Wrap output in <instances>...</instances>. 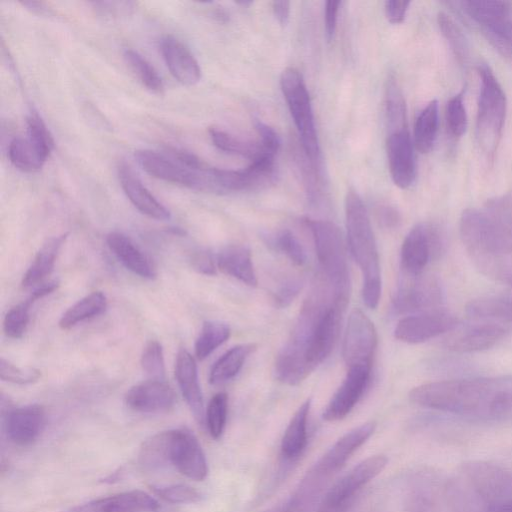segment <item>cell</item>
<instances>
[{"instance_id": "57", "label": "cell", "mask_w": 512, "mask_h": 512, "mask_svg": "<svg viewBox=\"0 0 512 512\" xmlns=\"http://www.w3.org/2000/svg\"><path fill=\"white\" fill-rule=\"evenodd\" d=\"M272 10L279 24L285 26L288 23L290 17V2L273 1Z\"/></svg>"}, {"instance_id": "59", "label": "cell", "mask_w": 512, "mask_h": 512, "mask_svg": "<svg viewBox=\"0 0 512 512\" xmlns=\"http://www.w3.org/2000/svg\"><path fill=\"white\" fill-rule=\"evenodd\" d=\"M505 282H507L512 287V270L510 271V273L506 277Z\"/></svg>"}, {"instance_id": "35", "label": "cell", "mask_w": 512, "mask_h": 512, "mask_svg": "<svg viewBox=\"0 0 512 512\" xmlns=\"http://www.w3.org/2000/svg\"><path fill=\"white\" fill-rule=\"evenodd\" d=\"M106 498L109 512H155L159 502L150 494L141 490H131Z\"/></svg>"}, {"instance_id": "19", "label": "cell", "mask_w": 512, "mask_h": 512, "mask_svg": "<svg viewBox=\"0 0 512 512\" xmlns=\"http://www.w3.org/2000/svg\"><path fill=\"white\" fill-rule=\"evenodd\" d=\"M175 400V393L165 380H146L134 385L125 394L126 405L140 413L169 411L175 405Z\"/></svg>"}, {"instance_id": "5", "label": "cell", "mask_w": 512, "mask_h": 512, "mask_svg": "<svg viewBox=\"0 0 512 512\" xmlns=\"http://www.w3.org/2000/svg\"><path fill=\"white\" fill-rule=\"evenodd\" d=\"M304 223L314 241L320 268L318 274L330 284L337 296L349 299L350 275L341 230L326 220L306 218Z\"/></svg>"}, {"instance_id": "46", "label": "cell", "mask_w": 512, "mask_h": 512, "mask_svg": "<svg viewBox=\"0 0 512 512\" xmlns=\"http://www.w3.org/2000/svg\"><path fill=\"white\" fill-rule=\"evenodd\" d=\"M446 126L454 138L461 137L467 128V114L462 94L450 98L445 109Z\"/></svg>"}, {"instance_id": "10", "label": "cell", "mask_w": 512, "mask_h": 512, "mask_svg": "<svg viewBox=\"0 0 512 512\" xmlns=\"http://www.w3.org/2000/svg\"><path fill=\"white\" fill-rule=\"evenodd\" d=\"M443 301L444 290L436 276L404 275L393 299V309L400 314H416L440 308Z\"/></svg>"}, {"instance_id": "26", "label": "cell", "mask_w": 512, "mask_h": 512, "mask_svg": "<svg viewBox=\"0 0 512 512\" xmlns=\"http://www.w3.org/2000/svg\"><path fill=\"white\" fill-rule=\"evenodd\" d=\"M218 268L225 274L245 283L257 285L251 252L243 245H231L222 249L216 260Z\"/></svg>"}, {"instance_id": "23", "label": "cell", "mask_w": 512, "mask_h": 512, "mask_svg": "<svg viewBox=\"0 0 512 512\" xmlns=\"http://www.w3.org/2000/svg\"><path fill=\"white\" fill-rule=\"evenodd\" d=\"M175 377L189 409L195 419L203 424L205 422V411L197 365L194 357L185 349H180L177 353Z\"/></svg>"}, {"instance_id": "16", "label": "cell", "mask_w": 512, "mask_h": 512, "mask_svg": "<svg viewBox=\"0 0 512 512\" xmlns=\"http://www.w3.org/2000/svg\"><path fill=\"white\" fill-rule=\"evenodd\" d=\"M370 373L371 366L348 367L343 382L323 411L322 418L328 422L345 418L364 394Z\"/></svg>"}, {"instance_id": "27", "label": "cell", "mask_w": 512, "mask_h": 512, "mask_svg": "<svg viewBox=\"0 0 512 512\" xmlns=\"http://www.w3.org/2000/svg\"><path fill=\"white\" fill-rule=\"evenodd\" d=\"M67 236V233L53 236L42 244L31 265L23 275L21 284L24 288L42 284L43 280L50 275L60 248Z\"/></svg>"}, {"instance_id": "37", "label": "cell", "mask_w": 512, "mask_h": 512, "mask_svg": "<svg viewBox=\"0 0 512 512\" xmlns=\"http://www.w3.org/2000/svg\"><path fill=\"white\" fill-rule=\"evenodd\" d=\"M8 157L14 167L27 173L40 170L45 163L27 137H16L9 143Z\"/></svg>"}, {"instance_id": "33", "label": "cell", "mask_w": 512, "mask_h": 512, "mask_svg": "<svg viewBox=\"0 0 512 512\" xmlns=\"http://www.w3.org/2000/svg\"><path fill=\"white\" fill-rule=\"evenodd\" d=\"M439 124L437 100L430 101L419 113L414 125V146L422 154L429 153L436 141Z\"/></svg>"}, {"instance_id": "50", "label": "cell", "mask_w": 512, "mask_h": 512, "mask_svg": "<svg viewBox=\"0 0 512 512\" xmlns=\"http://www.w3.org/2000/svg\"><path fill=\"white\" fill-rule=\"evenodd\" d=\"M254 126L263 147L270 153L277 155L281 142L276 131L271 126L258 119H256Z\"/></svg>"}, {"instance_id": "32", "label": "cell", "mask_w": 512, "mask_h": 512, "mask_svg": "<svg viewBox=\"0 0 512 512\" xmlns=\"http://www.w3.org/2000/svg\"><path fill=\"white\" fill-rule=\"evenodd\" d=\"M107 307V298L101 291H94L69 307L59 320V327L68 330L77 324L102 314Z\"/></svg>"}, {"instance_id": "7", "label": "cell", "mask_w": 512, "mask_h": 512, "mask_svg": "<svg viewBox=\"0 0 512 512\" xmlns=\"http://www.w3.org/2000/svg\"><path fill=\"white\" fill-rule=\"evenodd\" d=\"M280 87L304 153L311 164L317 166L320 162V145L309 92L302 74L293 67L284 69L280 76Z\"/></svg>"}, {"instance_id": "9", "label": "cell", "mask_w": 512, "mask_h": 512, "mask_svg": "<svg viewBox=\"0 0 512 512\" xmlns=\"http://www.w3.org/2000/svg\"><path fill=\"white\" fill-rule=\"evenodd\" d=\"M445 249V237L440 227L424 222L415 225L406 235L400 252L404 275L417 276L427 264L439 258Z\"/></svg>"}, {"instance_id": "51", "label": "cell", "mask_w": 512, "mask_h": 512, "mask_svg": "<svg viewBox=\"0 0 512 512\" xmlns=\"http://www.w3.org/2000/svg\"><path fill=\"white\" fill-rule=\"evenodd\" d=\"M190 262L197 272L204 275H214L216 273L215 261L211 253L207 250H197L191 254Z\"/></svg>"}, {"instance_id": "44", "label": "cell", "mask_w": 512, "mask_h": 512, "mask_svg": "<svg viewBox=\"0 0 512 512\" xmlns=\"http://www.w3.org/2000/svg\"><path fill=\"white\" fill-rule=\"evenodd\" d=\"M271 245L283 253L293 264L303 266L306 261L305 250L298 238L288 229L276 233L271 240Z\"/></svg>"}, {"instance_id": "58", "label": "cell", "mask_w": 512, "mask_h": 512, "mask_svg": "<svg viewBox=\"0 0 512 512\" xmlns=\"http://www.w3.org/2000/svg\"><path fill=\"white\" fill-rule=\"evenodd\" d=\"M502 33L505 35L508 42L512 46V21L506 25Z\"/></svg>"}, {"instance_id": "55", "label": "cell", "mask_w": 512, "mask_h": 512, "mask_svg": "<svg viewBox=\"0 0 512 512\" xmlns=\"http://www.w3.org/2000/svg\"><path fill=\"white\" fill-rule=\"evenodd\" d=\"M377 218L381 225L388 229L395 228L400 223L399 212L389 205H383L377 209Z\"/></svg>"}, {"instance_id": "4", "label": "cell", "mask_w": 512, "mask_h": 512, "mask_svg": "<svg viewBox=\"0 0 512 512\" xmlns=\"http://www.w3.org/2000/svg\"><path fill=\"white\" fill-rule=\"evenodd\" d=\"M357 449V441L350 435H343L306 472L292 494L268 512H308Z\"/></svg>"}, {"instance_id": "45", "label": "cell", "mask_w": 512, "mask_h": 512, "mask_svg": "<svg viewBox=\"0 0 512 512\" xmlns=\"http://www.w3.org/2000/svg\"><path fill=\"white\" fill-rule=\"evenodd\" d=\"M141 366L150 379L165 380L164 354L158 341L150 340L145 345L141 354Z\"/></svg>"}, {"instance_id": "12", "label": "cell", "mask_w": 512, "mask_h": 512, "mask_svg": "<svg viewBox=\"0 0 512 512\" xmlns=\"http://www.w3.org/2000/svg\"><path fill=\"white\" fill-rule=\"evenodd\" d=\"M348 300L337 298L318 314L309 338L307 362L312 370L332 352L341 328Z\"/></svg>"}, {"instance_id": "14", "label": "cell", "mask_w": 512, "mask_h": 512, "mask_svg": "<svg viewBox=\"0 0 512 512\" xmlns=\"http://www.w3.org/2000/svg\"><path fill=\"white\" fill-rule=\"evenodd\" d=\"M458 319L451 312L437 308L406 316L397 323L394 335L406 343H422L457 327Z\"/></svg>"}, {"instance_id": "39", "label": "cell", "mask_w": 512, "mask_h": 512, "mask_svg": "<svg viewBox=\"0 0 512 512\" xmlns=\"http://www.w3.org/2000/svg\"><path fill=\"white\" fill-rule=\"evenodd\" d=\"M385 109L390 132L407 129L405 101L394 79H390L388 82Z\"/></svg>"}, {"instance_id": "25", "label": "cell", "mask_w": 512, "mask_h": 512, "mask_svg": "<svg viewBox=\"0 0 512 512\" xmlns=\"http://www.w3.org/2000/svg\"><path fill=\"white\" fill-rule=\"evenodd\" d=\"M462 10L480 28L501 32L512 21V4L506 1H462Z\"/></svg>"}, {"instance_id": "40", "label": "cell", "mask_w": 512, "mask_h": 512, "mask_svg": "<svg viewBox=\"0 0 512 512\" xmlns=\"http://www.w3.org/2000/svg\"><path fill=\"white\" fill-rule=\"evenodd\" d=\"M26 124V137L46 162L54 148V140L50 131L42 118L34 111L27 116Z\"/></svg>"}, {"instance_id": "6", "label": "cell", "mask_w": 512, "mask_h": 512, "mask_svg": "<svg viewBox=\"0 0 512 512\" xmlns=\"http://www.w3.org/2000/svg\"><path fill=\"white\" fill-rule=\"evenodd\" d=\"M478 73L480 92L476 137L485 156L493 159L502 136L507 108L506 96L489 66L481 64Z\"/></svg>"}, {"instance_id": "28", "label": "cell", "mask_w": 512, "mask_h": 512, "mask_svg": "<svg viewBox=\"0 0 512 512\" xmlns=\"http://www.w3.org/2000/svg\"><path fill=\"white\" fill-rule=\"evenodd\" d=\"M209 135L217 149L228 154L247 158L251 162L263 157H276V155L267 151L259 140L243 139L216 127L209 129Z\"/></svg>"}, {"instance_id": "31", "label": "cell", "mask_w": 512, "mask_h": 512, "mask_svg": "<svg viewBox=\"0 0 512 512\" xmlns=\"http://www.w3.org/2000/svg\"><path fill=\"white\" fill-rule=\"evenodd\" d=\"M255 349L256 345L252 343L232 347L213 364L209 382L212 385H219L235 377Z\"/></svg>"}, {"instance_id": "18", "label": "cell", "mask_w": 512, "mask_h": 512, "mask_svg": "<svg viewBox=\"0 0 512 512\" xmlns=\"http://www.w3.org/2000/svg\"><path fill=\"white\" fill-rule=\"evenodd\" d=\"M506 330L497 323L483 322L453 329L444 339L447 349L458 353L481 351L492 347Z\"/></svg>"}, {"instance_id": "24", "label": "cell", "mask_w": 512, "mask_h": 512, "mask_svg": "<svg viewBox=\"0 0 512 512\" xmlns=\"http://www.w3.org/2000/svg\"><path fill=\"white\" fill-rule=\"evenodd\" d=\"M106 243L128 270L145 279L156 278L157 270L154 263L129 236L121 232H111L106 237Z\"/></svg>"}, {"instance_id": "8", "label": "cell", "mask_w": 512, "mask_h": 512, "mask_svg": "<svg viewBox=\"0 0 512 512\" xmlns=\"http://www.w3.org/2000/svg\"><path fill=\"white\" fill-rule=\"evenodd\" d=\"M385 455H373L354 466L323 496L316 512H347L363 487L387 465Z\"/></svg>"}, {"instance_id": "54", "label": "cell", "mask_w": 512, "mask_h": 512, "mask_svg": "<svg viewBox=\"0 0 512 512\" xmlns=\"http://www.w3.org/2000/svg\"><path fill=\"white\" fill-rule=\"evenodd\" d=\"M341 5L340 1H327L325 3V32L328 40H331L334 36L336 26H337V18L339 6Z\"/></svg>"}, {"instance_id": "13", "label": "cell", "mask_w": 512, "mask_h": 512, "mask_svg": "<svg viewBox=\"0 0 512 512\" xmlns=\"http://www.w3.org/2000/svg\"><path fill=\"white\" fill-rule=\"evenodd\" d=\"M376 346L377 333L373 323L361 310H353L343 340L344 362L348 367L371 366Z\"/></svg>"}, {"instance_id": "48", "label": "cell", "mask_w": 512, "mask_h": 512, "mask_svg": "<svg viewBox=\"0 0 512 512\" xmlns=\"http://www.w3.org/2000/svg\"><path fill=\"white\" fill-rule=\"evenodd\" d=\"M40 376L41 373L36 368L19 367L3 357L0 360V378L3 381L25 385L38 381Z\"/></svg>"}, {"instance_id": "53", "label": "cell", "mask_w": 512, "mask_h": 512, "mask_svg": "<svg viewBox=\"0 0 512 512\" xmlns=\"http://www.w3.org/2000/svg\"><path fill=\"white\" fill-rule=\"evenodd\" d=\"M94 5L103 17H116L127 14L132 9L130 2H96Z\"/></svg>"}, {"instance_id": "30", "label": "cell", "mask_w": 512, "mask_h": 512, "mask_svg": "<svg viewBox=\"0 0 512 512\" xmlns=\"http://www.w3.org/2000/svg\"><path fill=\"white\" fill-rule=\"evenodd\" d=\"M311 400L303 402L291 418L281 440V453L286 459L298 457L307 444V419Z\"/></svg>"}, {"instance_id": "22", "label": "cell", "mask_w": 512, "mask_h": 512, "mask_svg": "<svg viewBox=\"0 0 512 512\" xmlns=\"http://www.w3.org/2000/svg\"><path fill=\"white\" fill-rule=\"evenodd\" d=\"M118 178L125 195L138 211L156 220L170 219L169 210L145 187L128 164L119 165Z\"/></svg>"}, {"instance_id": "1", "label": "cell", "mask_w": 512, "mask_h": 512, "mask_svg": "<svg viewBox=\"0 0 512 512\" xmlns=\"http://www.w3.org/2000/svg\"><path fill=\"white\" fill-rule=\"evenodd\" d=\"M409 399L464 418L497 420L512 414V375L426 383L414 387Z\"/></svg>"}, {"instance_id": "36", "label": "cell", "mask_w": 512, "mask_h": 512, "mask_svg": "<svg viewBox=\"0 0 512 512\" xmlns=\"http://www.w3.org/2000/svg\"><path fill=\"white\" fill-rule=\"evenodd\" d=\"M230 333L229 325L222 321L204 322L194 345L196 357L199 360L207 358L229 338Z\"/></svg>"}, {"instance_id": "41", "label": "cell", "mask_w": 512, "mask_h": 512, "mask_svg": "<svg viewBox=\"0 0 512 512\" xmlns=\"http://www.w3.org/2000/svg\"><path fill=\"white\" fill-rule=\"evenodd\" d=\"M438 25L457 60L465 64L469 59L467 39L453 19L444 12L438 14Z\"/></svg>"}, {"instance_id": "38", "label": "cell", "mask_w": 512, "mask_h": 512, "mask_svg": "<svg viewBox=\"0 0 512 512\" xmlns=\"http://www.w3.org/2000/svg\"><path fill=\"white\" fill-rule=\"evenodd\" d=\"M124 58L139 81L151 92L161 94L164 90L162 78L146 58L137 51L127 49Z\"/></svg>"}, {"instance_id": "21", "label": "cell", "mask_w": 512, "mask_h": 512, "mask_svg": "<svg viewBox=\"0 0 512 512\" xmlns=\"http://www.w3.org/2000/svg\"><path fill=\"white\" fill-rule=\"evenodd\" d=\"M159 47L167 68L178 82L185 86H192L200 81L199 63L180 40L166 35L160 40Z\"/></svg>"}, {"instance_id": "42", "label": "cell", "mask_w": 512, "mask_h": 512, "mask_svg": "<svg viewBox=\"0 0 512 512\" xmlns=\"http://www.w3.org/2000/svg\"><path fill=\"white\" fill-rule=\"evenodd\" d=\"M228 411V396L225 392L215 394L207 406L205 423L209 434L214 439H219L223 434Z\"/></svg>"}, {"instance_id": "47", "label": "cell", "mask_w": 512, "mask_h": 512, "mask_svg": "<svg viewBox=\"0 0 512 512\" xmlns=\"http://www.w3.org/2000/svg\"><path fill=\"white\" fill-rule=\"evenodd\" d=\"M152 489L161 499L173 504H191L201 500V494L186 484L152 486Z\"/></svg>"}, {"instance_id": "15", "label": "cell", "mask_w": 512, "mask_h": 512, "mask_svg": "<svg viewBox=\"0 0 512 512\" xmlns=\"http://www.w3.org/2000/svg\"><path fill=\"white\" fill-rule=\"evenodd\" d=\"M170 462L182 475L202 481L208 473L205 454L195 435L187 429H172Z\"/></svg>"}, {"instance_id": "3", "label": "cell", "mask_w": 512, "mask_h": 512, "mask_svg": "<svg viewBox=\"0 0 512 512\" xmlns=\"http://www.w3.org/2000/svg\"><path fill=\"white\" fill-rule=\"evenodd\" d=\"M345 219L349 250L363 274V302L375 309L381 296L378 250L367 209L353 189L345 197Z\"/></svg>"}, {"instance_id": "11", "label": "cell", "mask_w": 512, "mask_h": 512, "mask_svg": "<svg viewBox=\"0 0 512 512\" xmlns=\"http://www.w3.org/2000/svg\"><path fill=\"white\" fill-rule=\"evenodd\" d=\"M135 159L140 167L152 177L190 189L206 191L209 169L207 164L200 169H189L172 157L152 150L136 151Z\"/></svg>"}, {"instance_id": "29", "label": "cell", "mask_w": 512, "mask_h": 512, "mask_svg": "<svg viewBox=\"0 0 512 512\" xmlns=\"http://www.w3.org/2000/svg\"><path fill=\"white\" fill-rule=\"evenodd\" d=\"M465 313L472 319L485 322H512V297L492 295L473 299L466 304Z\"/></svg>"}, {"instance_id": "17", "label": "cell", "mask_w": 512, "mask_h": 512, "mask_svg": "<svg viewBox=\"0 0 512 512\" xmlns=\"http://www.w3.org/2000/svg\"><path fill=\"white\" fill-rule=\"evenodd\" d=\"M386 147L389 171L394 184L401 189L409 188L415 180L416 164L408 130L390 132Z\"/></svg>"}, {"instance_id": "43", "label": "cell", "mask_w": 512, "mask_h": 512, "mask_svg": "<svg viewBox=\"0 0 512 512\" xmlns=\"http://www.w3.org/2000/svg\"><path fill=\"white\" fill-rule=\"evenodd\" d=\"M33 303L28 297L6 313L3 320V330L7 337L17 339L23 336L29 324L30 309Z\"/></svg>"}, {"instance_id": "2", "label": "cell", "mask_w": 512, "mask_h": 512, "mask_svg": "<svg viewBox=\"0 0 512 512\" xmlns=\"http://www.w3.org/2000/svg\"><path fill=\"white\" fill-rule=\"evenodd\" d=\"M459 227L462 242L477 268L505 281L512 270V227L487 207L464 210Z\"/></svg>"}, {"instance_id": "20", "label": "cell", "mask_w": 512, "mask_h": 512, "mask_svg": "<svg viewBox=\"0 0 512 512\" xmlns=\"http://www.w3.org/2000/svg\"><path fill=\"white\" fill-rule=\"evenodd\" d=\"M45 423L44 408L38 404H31L10 410L5 418V430L11 442L27 446L38 439Z\"/></svg>"}, {"instance_id": "56", "label": "cell", "mask_w": 512, "mask_h": 512, "mask_svg": "<svg viewBox=\"0 0 512 512\" xmlns=\"http://www.w3.org/2000/svg\"><path fill=\"white\" fill-rule=\"evenodd\" d=\"M67 512H109L107 509L106 498H99L87 503L78 505Z\"/></svg>"}, {"instance_id": "34", "label": "cell", "mask_w": 512, "mask_h": 512, "mask_svg": "<svg viewBox=\"0 0 512 512\" xmlns=\"http://www.w3.org/2000/svg\"><path fill=\"white\" fill-rule=\"evenodd\" d=\"M171 430L159 432L145 442L139 451V463L147 470L160 469L170 462Z\"/></svg>"}, {"instance_id": "49", "label": "cell", "mask_w": 512, "mask_h": 512, "mask_svg": "<svg viewBox=\"0 0 512 512\" xmlns=\"http://www.w3.org/2000/svg\"><path fill=\"white\" fill-rule=\"evenodd\" d=\"M302 285V281L298 278L285 280L274 293L275 304L281 308L288 306L296 298Z\"/></svg>"}, {"instance_id": "52", "label": "cell", "mask_w": 512, "mask_h": 512, "mask_svg": "<svg viewBox=\"0 0 512 512\" xmlns=\"http://www.w3.org/2000/svg\"><path fill=\"white\" fill-rule=\"evenodd\" d=\"M409 1L389 0L384 3L385 15L392 24H400L404 21L408 11Z\"/></svg>"}]
</instances>
